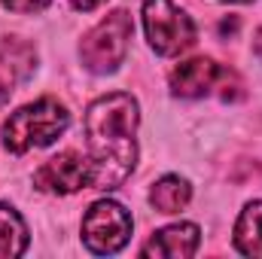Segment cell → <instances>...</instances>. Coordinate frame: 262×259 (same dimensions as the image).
Instances as JSON below:
<instances>
[{
	"mask_svg": "<svg viewBox=\"0 0 262 259\" xmlns=\"http://www.w3.org/2000/svg\"><path fill=\"white\" fill-rule=\"evenodd\" d=\"M235 250L241 256L262 259V198L250 201L235 223Z\"/></svg>",
	"mask_w": 262,
	"mask_h": 259,
	"instance_id": "obj_10",
	"label": "cell"
},
{
	"mask_svg": "<svg viewBox=\"0 0 262 259\" xmlns=\"http://www.w3.org/2000/svg\"><path fill=\"white\" fill-rule=\"evenodd\" d=\"M28 250V226L15 207L0 204V259H15Z\"/></svg>",
	"mask_w": 262,
	"mask_h": 259,
	"instance_id": "obj_12",
	"label": "cell"
},
{
	"mask_svg": "<svg viewBox=\"0 0 262 259\" xmlns=\"http://www.w3.org/2000/svg\"><path fill=\"white\" fill-rule=\"evenodd\" d=\"M226 3H250V0H226Z\"/></svg>",
	"mask_w": 262,
	"mask_h": 259,
	"instance_id": "obj_16",
	"label": "cell"
},
{
	"mask_svg": "<svg viewBox=\"0 0 262 259\" xmlns=\"http://www.w3.org/2000/svg\"><path fill=\"white\" fill-rule=\"evenodd\" d=\"M37 67V52L21 37L0 40V101L9 98L25 79H31Z\"/></svg>",
	"mask_w": 262,
	"mask_h": 259,
	"instance_id": "obj_8",
	"label": "cell"
},
{
	"mask_svg": "<svg viewBox=\"0 0 262 259\" xmlns=\"http://www.w3.org/2000/svg\"><path fill=\"white\" fill-rule=\"evenodd\" d=\"M107 0H70V6L76 9V12H92V9H98V6H104Z\"/></svg>",
	"mask_w": 262,
	"mask_h": 259,
	"instance_id": "obj_14",
	"label": "cell"
},
{
	"mask_svg": "<svg viewBox=\"0 0 262 259\" xmlns=\"http://www.w3.org/2000/svg\"><path fill=\"white\" fill-rule=\"evenodd\" d=\"M131 229H134V223H131L128 210L113 198L95 201L82 217V241L98 256L119 253L128 244Z\"/></svg>",
	"mask_w": 262,
	"mask_h": 259,
	"instance_id": "obj_5",
	"label": "cell"
},
{
	"mask_svg": "<svg viewBox=\"0 0 262 259\" xmlns=\"http://www.w3.org/2000/svg\"><path fill=\"white\" fill-rule=\"evenodd\" d=\"M131 34H134V25H131V15L125 9H113L110 15H104L79 43L82 67L98 73V76L113 73L128 55Z\"/></svg>",
	"mask_w": 262,
	"mask_h": 259,
	"instance_id": "obj_3",
	"label": "cell"
},
{
	"mask_svg": "<svg viewBox=\"0 0 262 259\" xmlns=\"http://www.w3.org/2000/svg\"><path fill=\"white\" fill-rule=\"evenodd\" d=\"M253 52H256V58L262 61V28L256 31V37H253Z\"/></svg>",
	"mask_w": 262,
	"mask_h": 259,
	"instance_id": "obj_15",
	"label": "cell"
},
{
	"mask_svg": "<svg viewBox=\"0 0 262 259\" xmlns=\"http://www.w3.org/2000/svg\"><path fill=\"white\" fill-rule=\"evenodd\" d=\"M67 125H70V113L64 104L55 98H40V101L25 104L15 113H9V119L0 128V137L9 153L21 156L28 149L55 143L67 131Z\"/></svg>",
	"mask_w": 262,
	"mask_h": 259,
	"instance_id": "obj_2",
	"label": "cell"
},
{
	"mask_svg": "<svg viewBox=\"0 0 262 259\" xmlns=\"http://www.w3.org/2000/svg\"><path fill=\"white\" fill-rule=\"evenodd\" d=\"M192 198V186L186 177H177V174H168L162 180L152 183L149 189V204L159 210V213H180Z\"/></svg>",
	"mask_w": 262,
	"mask_h": 259,
	"instance_id": "obj_11",
	"label": "cell"
},
{
	"mask_svg": "<svg viewBox=\"0 0 262 259\" xmlns=\"http://www.w3.org/2000/svg\"><path fill=\"white\" fill-rule=\"evenodd\" d=\"M171 95L174 98H204V95H220V98H238L241 82L232 70L220 67L213 58H189L183 64H177L171 70Z\"/></svg>",
	"mask_w": 262,
	"mask_h": 259,
	"instance_id": "obj_6",
	"label": "cell"
},
{
	"mask_svg": "<svg viewBox=\"0 0 262 259\" xmlns=\"http://www.w3.org/2000/svg\"><path fill=\"white\" fill-rule=\"evenodd\" d=\"M9 12H43L52 0H0Z\"/></svg>",
	"mask_w": 262,
	"mask_h": 259,
	"instance_id": "obj_13",
	"label": "cell"
},
{
	"mask_svg": "<svg viewBox=\"0 0 262 259\" xmlns=\"http://www.w3.org/2000/svg\"><path fill=\"white\" fill-rule=\"evenodd\" d=\"M201 232L195 223H174L159 229L140 250V256H156V259H189L195 256Z\"/></svg>",
	"mask_w": 262,
	"mask_h": 259,
	"instance_id": "obj_9",
	"label": "cell"
},
{
	"mask_svg": "<svg viewBox=\"0 0 262 259\" xmlns=\"http://www.w3.org/2000/svg\"><path fill=\"white\" fill-rule=\"evenodd\" d=\"M143 31L156 55H180L195 43V21L171 0H143Z\"/></svg>",
	"mask_w": 262,
	"mask_h": 259,
	"instance_id": "obj_4",
	"label": "cell"
},
{
	"mask_svg": "<svg viewBox=\"0 0 262 259\" xmlns=\"http://www.w3.org/2000/svg\"><path fill=\"white\" fill-rule=\"evenodd\" d=\"M34 186L40 192L52 195H73L85 186H92V165L89 156H79L73 149L52 156L49 162H43L34 171Z\"/></svg>",
	"mask_w": 262,
	"mask_h": 259,
	"instance_id": "obj_7",
	"label": "cell"
},
{
	"mask_svg": "<svg viewBox=\"0 0 262 259\" xmlns=\"http://www.w3.org/2000/svg\"><path fill=\"white\" fill-rule=\"evenodd\" d=\"M140 107L125 92L104 95L85 110V146L92 165V189H119L137 165Z\"/></svg>",
	"mask_w": 262,
	"mask_h": 259,
	"instance_id": "obj_1",
	"label": "cell"
}]
</instances>
